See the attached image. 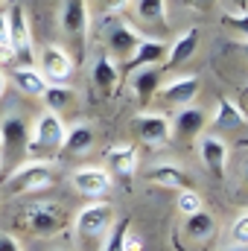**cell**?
<instances>
[{"label":"cell","instance_id":"1","mask_svg":"<svg viewBox=\"0 0 248 251\" xmlns=\"http://www.w3.org/2000/svg\"><path fill=\"white\" fill-rule=\"evenodd\" d=\"M21 219L35 237H53L67 225V210L59 201H35L24 210Z\"/></svg>","mask_w":248,"mask_h":251},{"label":"cell","instance_id":"2","mask_svg":"<svg viewBox=\"0 0 248 251\" xmlns=\"http://www.w3.org/2000/svg\"><path fill=\"white\" fill-rule=\"evenodd\" d=\"M50 184H53V170H50V164L32 161V164H24V167L12 170V176L3 181V193L21 196V193L44 190V187H50Z\"/></svg>","mask_w":248,"mask_h":251},{"label":"cell","instance_id":"3","mask_svg":"<svg viewBox=\"0 0 248 251\" xmlns=\"http://www.w3.org/2000/svg\"><path fill=\"white\" fill-rule=\"evenodd\" d=\"M9 50L18 59V67H35V50H32V35H29V21L21 6L9 9Z\"/></svg>","mask_w":248,"mask_h":251},{"label":"cell","instance_id":"4","mask_svg":"<svg viewBox=\"0 0 248 251\" xmlns=\"http://www.w3.org/2000/svg\"><path fill=\"white\" fill-rule=\"evenodd\" d=\"M73 225L82 240H97V237L108 234V228L114 225V207L108 201H91L88 207H82L76 213Z\"/></svg>","mask_w":248,"mask_h":251},{"label":"cell","instance_id":"5","mask_svg":"<svg viewBox=\"0 0 248 251\" xmlns=\"http://www.w3.org/2000/svg\"><path fill=\"white\" fill-rule=\"evenodd\" d=\"M64 143V126L56 111H44L38 114V120L32 126V137H29V152H44L53 155L59 152Z\"/></svg>","mask_w":248,"mask_h":251},{"label":"cell","instance_id":"6","mask_svg":"<svg viewBox=\"0 0 248 251\" xmlns=\"http://www.w3.org/2000/svg\"><path fill=\"white\" fill-rule=\"evenodd\" d=\"M143 41V32H137L131 24H125V21H117V24H108L105 26V47H108V53L114 56V59H123L128 62L131 56H134V50H137V44Z\"/></svg>","mask_w":248,"mask_h":251},{"label":"cell","instance_id":"7","mask_svg":"<svg viewBox=\"0 0 248 251\" xmlns=\"http://www.w3.org/2000/svg\"><path fill=\"white\" fill-rule=\"evenodd\" d=\"M0 146H3V152H6L3 161L29 152V128H26V123H24L18 114L3 117V123H0Z\"/></svg>","mask_w":248,"mask_h":251},{"label":"cell","instance_id":"8","mask_svg":"<svg viewBox=\"0 0 248 251\" xmlns=\"http://www.w3.org/2000/svg\"><path fill=\"white\" fill-rule=\"evenodd\" d=\"M198 91H201L198 76L187 73V76H175V79H170L167 85H161V88H158V97H161L167 105L184 108V105H190V102L198 97Z\"/></svg>","mask_w":248,"mask_h":251},{"label":"cell","instance_id":"9","mask_svg":"<svg viewBox=\"0 0 248 251\" xmlns=\"http://www.w3.org/2000/svg\"><path fill=\"white\" fill-rule=\"evenodd\" d=\"M59 26H62V32L67 38H76L79 47H82L85 32H88V6H85V0H62Z\"/></svg>","mask_w":248,"mask_h":251},{"label":"cell","instance_id":"10","mask_svg":"<svg viewBox=\"0 0 248 251\" xmlns=\"http://www.w3.org/2000/svg\"><path fill=\"white\" fill-rule=\"evenodd\" d=\"M38 64H41V73H44L47 82H59L62 85L64 79H70V73H73V56L59 44L44 47L41 56H38Z\"/></svg>","mask_w":248,"mask_h":251},{"label":"cell","instance_id":"11","mask_svg":"<svg viewBox=\"0 0 248 251\" xmlns=\"http://www.w3.org/2000/svg\"><path fill=\"white\" fill-rule=\"evenodd\" d=\"M70 184H73L76 193H82L88 199H99V196H105L108 187H111V176L102 167H79V170H73Z\"/></svg>","mask_w":248,"mask_h":251},{"label":"cell","instance_id":"12","mask_svg":"<svg viewBox=\"0 0 248 251\" xmlns=\"http://www.w3.org/2000/svg\"><path fill=\"white\" fill-rule=\"evenodd\" d=\"M134 131L146 146H161L173 137V123L164 114H140L134 117Z\"/></svg>","mask_w":248,"mask_h":251},{"label":"cell","instance_id":"13","mask_svg":"<svg viewBox=\"0 0 248 251\" xmlns=\"http://www.w3.org/2000/svg\"><path fill=\"white\" fill-rule=\"evenodd\" d=\"M198 155H201V164L216 176L222 178L225 176V164H228V143L216 134H198Z\"/></svg>","mask_w":248,"mask_h":251},{"label":"cell","instance_id":"14","mask_svg":"<svg viewBox=\"0 0 248 251\" xmlns=\"http://www.w3.org/2000/svg\"><path fill=\"white\" fill-rule=\"evenodd\" d=\"M167 44L164 41H152V38H143L134 50V56L128 59V73L131 70H140V67H161L164 56H167Z\"/></svg>","mask_w":248,"mask_h":251},{"label":"cell","instance_id":"15","mask_svg":"<svg viewBox=\"0 0 248 251\" xmlns=\"http://www.w3.org/2000/svg\"><path fill=\"white\" fill-rule=\"evenodd\" d=\"M213 234H216V219L204 207L198 213L184 216V240H190V243H210Z\"/></svg>","mask_w":248,"mask_h":251},{"label":"cell","instance_id":"16","mask_svg":"<svg viewBox=\"0 0 248 251\" xmlns=\"http://www.w3.org/2000/svg\"><path fill=\"white\" fill-rule=\"evenodd\" d=\"M170 123H173V131H178L181 140H193V137L201 134V128H204L207 120H204V111H198L193 105H184V108H178L175 120H170Z\"/></svg>","mask_w":248,"mask_h":251},{"label":"cell","instance_id":"17","mask_svg":"<svg viewBox=\"0 0 248 251\" xmlns=\"http://www.w3.org/2000/svg\"><path fill=\"white\" fill-rule=\"evenodd\" d=\"M161 88V70L158 67H140V70H131V91L140 102H149L152 94H158Z\"/></svg>","mask_w":248,"mask_h":251},{"label":"cell","instance_id":"18","mask_svg":"<svg viewBox=\"0 0 248 251\" xmlns=\"http://www.w3.org/2000/svg\"><path fill=\"white\" fill-rule=\"evenodd\" d=\"M196 47H198V29L196 26H190L184 29V35L167 50V59L161 67H178V64H184L187 59H193V53H196Z\"/></svg>","mask_w":248,"mask_h":251},{"label":"cell","instance_id":"19","mask_svg":"<svg viewBox=\"0 0 248 251\" xmlns=\"http://www.w3.org/2000/svg\"><path fill=\"white\" fill-rule=\"evenodd\" d=\"M146 178L152 184H161V187H175V190L190 187V176L181 167H175V164H158V167H152L146 173Z\"/></svg>","mask_w":248,"mask_h":251},{"label":"cell","instance_id":"20","mask_svg":"<svg viewBox=\"0 0 248 251\" xmlns=\"http://www.w3.org/2000/svg\"><path fill=\"white\" fill-rule=\"evenodd\" d=\"M91 146H94V128L88 123H73L70 131H64L62 149L67 155H85L91 152Z\"/></svg>","mask_w":248,"mask_h":251},{"label":"cell","instance_id":"21","mask_svg":"<svg viewBox=\"0 0 248 251\" xmlns=\"http://www.w3.org/2000/svg\"><path fill=\"white\" fill-rule=\"evenodd\" d=\"M246 123H248L246 111L234 100H228V97L216 100V114H213V126L216 128H240V126H246Z\"/></svg>","mask_w":248,"mask_h":251},{"label":"cell","instance_id":"22","mask_svg":"<svg viewBox=\"0 0 248 251\" xmlns=\"http://www.w3.org/2000/svg\"><path fill=\"white\" fill-rule=\"evenodd\" d=\"M12 79H15V85H18L24 94H29V97H41V94L47 91V85H50L38 67H15Z\"/></svg>","mask_w":248,"mask_h":251},{"label":"cell","instance_id":"23","mask_svg":"<svg viewBox=\"0 0 248 251\" xmlns=\"http://www.w3.org/2000/svg\"><path fill=\"white\" fill-rule=\"evenodd\" d=\"M117 82H120V70H117V64L111 62L108 56H99L97 64H94V85L108 97V94L117 91Z\"/></svg>","mask_w":248,"mask_h":251},{"label":"cell","instance_id":"24","mask_svg":"<svg viewBox=\"0 0 248 251\" xmlns=\"http://www.w3.org/2000/svg\"><path fill=\"white\" fill-rule=\"evenodd\" d=\"M108 167H111V173H117V176H134V170H137V149L134 146H114L111 152H108Z\"/></svg>","mask_w":248,"mask_h":251},{"label":"cell","instance_id":"25","mask_svg":"<svg viewBox=\"0 0 248 251\" xmlns=\"http://www.w3.org/2000/svg\"><path fill=\"white\" fill-rule=\"evenodd\" d=\"M41 97H44L47 111H62V108H67V105H73L76 91L67 88V85H47V91H44Z\"/></svg>","mask_w":248,"mask_h":251},{"label":"cell","instance_id":"26","mask_svg":"<svg viewBox=\"0 0 248 251\" xmlns=\"http://www.w3.org/2000/svg\"><path fill=\"white\" fill-rule=\"evenodd\" d=\"M134 12L143 24H164L167 21V0H137Z\"/></svg>","mask_w":248,"mask_h":251},{"label":"cell","instance_id":"27","mask_svg":"<svg viewBox=\"0 0 248 251\" xmlns=\"http://www.w3.org/2000/svg\"><path fill=\"white\" fill-rule=\"evenodd\" d=\"M125 234H128V219H117L108 228V237H105L102 251H125Z\"/></svg>","mask_w":248,"mask_h":251},{"label":"cell","instance_id":"28","mask_svg":"<svg viewBox=\"0 0 248 251\" xmlns=\"http://www.w3.org/2000/svg\"><path fill=\"white\" fill-rule=\"evenodd\" d=\"M175 207H178V213H184V216L198 213V210H201V196H198L193 187L178 190V196H175Z\"/></svg>","mask_w":248,"mask_h":251},{"label":"cell","instance_id":"29","mask_svg":"<svg viewBox=\"0 0 248 251\" xmlns=\"http://www.w3.org/2000/svg\"><path fill=\"white\" fill-rule=\"evenodd\" d=\"M231 243L234 246H248V210L234 219V225H231Z\"/></svg>","mask_w":248,"mask_h":251},{"label":"cell","instance_id":"30","mask_svg":"<svg viewBox=\"0 0 248 251\" xmlns=\"http://www.w3.org/2000/svg\"><path fill=\"white\" fill-rule=\"evenodd\" d=\"M0 59H12L9 50V12L0 9Z\"/></svg>","mask_w":248,"mask_h":251},{"label":"cell","instance_id":"31","mask_svg":"<svg viewBox=\"0 0 248 251\" xmlns=\"http://www.w3.org/2000/svg\"><path fill=\"white\" fill-rule=\"evenodd\" d=\"M222 24L225 26H231V29H237V32H243L248 38V12H240V15H225L222 18Z\"/></svg>","mask_w":248,"mask_h":251},{"label":"cell","instance_id":"32","mask_svg":"<svg viewBox=\"0 0 248 251\" xmlns=\"http://www.w3.org/2000/svg\"><path fill=\"white\" fill-rule=\"evenodd\" d=\"M0 251H24V249H21V243L12 234H3L0 231Z\"/></svg>","mask_w":248,"mask_h":251},{"label":"cell","instance_id":"33","mask_svg":"<svg viewBox=\"0 0 248 251\" xmlns=\"http://www.w3.org/2000/svg\"><path fill=\"white\" fill-rule=\"evenodd\" d=\"M125 3L128 0H99V9L102 12H120V9H125Z\"/></svg>","mask_w":248,"mask_h":251},{"label":"cell","instance_id":"34","mask_svg":"<svg viewBox=\"0 0 248 251\" xmlns=\"http://www.w3.org/2000/svg\"><path fill=\"white\" fill-rule=\"evenodd\" d=\"M140 249H143V240L128 231V234H125V251H140Z\"/></svg>","mask_w":248,"mask_h":251},{"label":"cell","instance_id":"35","mask_svg":"<svg viewBox=\"0 0 248 251\" xmlns=\"http://www.w3.org/2000/svg\"><path fill=\"white\" fill-rule=\"evenodd\" d=\"M193 3H196V6H198V9H210V6H213V3H216V0H193Z\"/></svg>","mask_w":248,"mask_h":251},{"label":"cell","instance_id":"36","mask_svg":"<svg viewBox=\"0 0 248 251\" xmlns=\"http://www.w3.org/2000/svg\"><path fill=\"white\" fill-rule=\"evenodd\" d=\"M3 91H6V73L0 70V97H3Z\"/></svg>","mask_w":248,"mask_h":251},{"label":"cell","instance_id":"37","mask_svg":"<svg viewBox=\"0 0 248 251\" xmlns=\"http://www.w3.org/2000/svg\"><path fill=\"white\" fill-rule=\"evenodd\" d=\"M237 6H240L243 12H248V0H237Z\"/></svg>","mask_w":248,"mask_h":251},{"label":"cell","instance_id":"38","mask_svg":"<svg viewBox=\"0 0 248 251\" xmlns=\"http://www.w3.org/2000/svg\"><path fill=\"white\" fill-rule=\"evenodd\" d=\"M231 251H248V246H234Z\"/></svg>","mask_w":248,"mask_h":251},{"label":"cell","instance_id":"39","mask_svg":"<svg viewBox=\"0 0 248 251\" xmlns=\"http://www.w3.org/2000/svg\"><path fill=\"white\" fill-rule=\"evenodd\" d=\"M243 50H246V56H248V38H246V41H243Z\"/></svg>","mask_w":248,"mask_h":251},{"label":"cell","instance_id":"40","mask_svg":"<svg viewBox=\"0 0 248 251\" xmlns=\"http://www.w3.org/2000/svg\"><path fill=\"white\" fill-rule=\"evenodd\" d=\"M246 187H248V167H246Z\"/></svg>","mask_w":248,"mask_h":251},{"label":"cell","instance_id":"41","mask_svg":"<svg viewBox=\"0 0 248 251\" xmlns=\"http://www.w3.org/2000/svg\"><path fill=\"white\" fill-rule=\"evenodd\" d=\"M0 170H3V155H0Z\"/></svg>","mask_w":248,"mask_h":251},{"label":"cell","instance_id":"42","mask_svg":"<svg viewBox=\"0 0 248 251\" xmlns=\"http://www.w3.org/2000/svg\"><path fill=\"white\" fill-rule=\"evenodd\" d=\"M3 3H12V0H0V6H3Z\"/></svg>","mask_w":248,"mask_h":251},{"label":"cell","instance_id":"43","mask_svg":"<svg viewBox=\"0 0 248 251\" xmlns=\"http://www.w3.org/2000/svg\"><path fill=\"white\" fill-rule=\"evenodd\" d=\"M246 91H248V88H246Z\"/></svg>","mask_w":248,"mask_h":251}]
</instances>
